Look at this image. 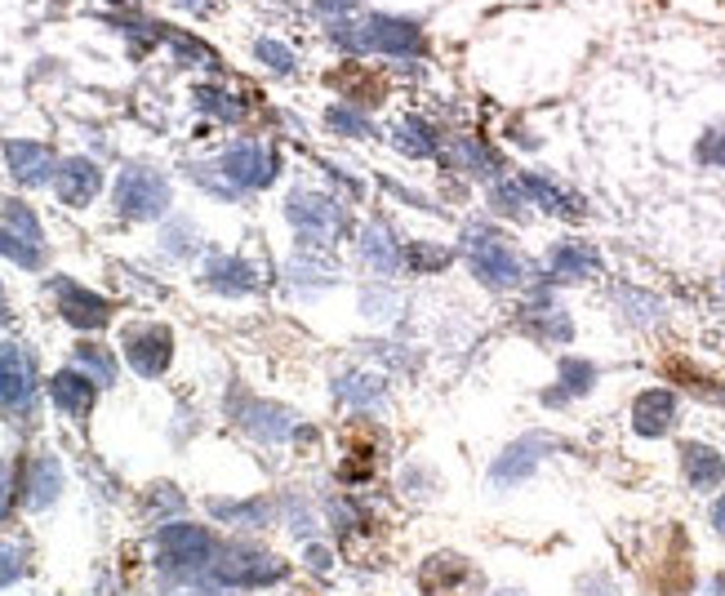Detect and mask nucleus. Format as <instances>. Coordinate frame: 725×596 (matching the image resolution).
Returning <instances> with one entry per match:
<instances>
[{
	"instance_id": "1",
	"label": "nucleus",
	"mask_w": 725,
	"mask_h": 596,
	"mask_svg": "<svg viewBox=\"0 0 725 596\" xmlns=\"http://www.w3.org/2000/svg\"><path fill=\"white\" fill-rule=\"evenodd\" d=\"M329 36H335L343 49H352V54H387V58H410L423 45L419 23L391 19V14H374L365 23H339Z\"/></svg>"
},
{
	"instance_id": "2",
	"label": "nucleus",
	"mask_w": 725,
	"mask_h": 596,
	"mask_svg": "<svg viewBox=\"0 0 725 596\" xmlns=\"http://www.w3.org/2000/svg\"><path fill=\"white\" fill-rule=\"evenodd\" d=\"M464 254H468V268L481 285L490 290H516L525 285L530 268H525V258L512 249V241L503 232H490V227H472L468 241H464Z\"/></svg>"
},
{
	"instance_id": "3",
	"label": "nucleus",
	"mask_w": 725,
	"mask_h": 596,
	"mask_svg": "<svg viewBox=\"0 0 725 596\" xmlns=\"http://www.w3.org/2000/svg\"><path fill=\"white\" fill-rule=\"evenodd\" d=\"M165 206H169V183L156 170L135 165V170H125L116 178V214H125V219H156V214H165Z\"/></svg>"
},
{
	"instance_id": "4",
	"label": "nucleus",
	"mask_w": 725,
	"mask_h": 596,
	"mask_svg": "<svg viewBox=\"0 0 725 596\" xmlns=\"http://www.w3.org/2000/svg\"><path fill=\"white\" fill-rule=\"evenodd\" d=\"M290 223L299 227L303 245H329L343 227V210L316 191H294L290 196Z\"/></svg>"
},
{
	"instance_id": "5",
	"label": "nucleus",
	"mask_w": 725,
	"mask_h": 596,
	"mask_svg": "<svg viewBox=\"0 0 725 596\" xmlns=\"http://www.w3.org/2000/svg\"><path fill=\"white\" fill-rule=\"evenodd\" d=\"M161 552L169 565H183V570H196V565H206L214 557V535L206 525H187V521H174L165 525L161 535H156Z\"/></svg>"
},
{
	"instance_id": "6",
	"label": "nucleus",
	"mask_w": 725,
	"mask_h": 596,
	"mask_svg": "<svg viewBox=\"0 0 725 596\" xmlns=\"http://www.w3.org/2000/svg\"><path fill=\"white\" fill-rule=\"evenodd\" d=\"M36 392V361L19 343H0V401L10 410H27Z\"/></svg>"
},
{
	"instance_id": "7",
	"label": "nucleus",
	"mask_w": 725,
	"mask_h": 596,
	"mask_svg": "<svg viewBox=\"0 0 725 596\" xmlns=\"http://www.w3.org/2000/svg\"><path fill=\"white\" fill-rule=\"evenodd\" d=\"M125 357L143 378H156V374H165V365L174 357V335L165 325H143L135 335H125Z\"/></svg>"
},
{
	"instance_id": "8",
	"label": "nucleus",
	"mask_w": 725,
	"mask_h": 596,
	"mask_svg": "<svg viewBox=\"0 0 725 596\" xmlns=\"http://www.w3.org/2000/svg\"><path fill=\"white\" fill-rule=\"evenodd\" d=\"M219 170H223V178L232 187H249L254 191V187H268L277 178V156L268 148H258V143H241V148H232L219 161Z\"/></svg>"
},
{
	"instance_id": "9",
	"label": "nucleus",
	"mask_w": 725,
	"mask_h": 596,
	"mask_svg": "<svg viewBox=\"0 0 725 596\" xmlns=\"http://www.w3.org/2000/svg\"><path fill=\"white\" fill-rule=\"evenodd\" d=\"M54 294H58V312L62 320H72L77 329H103L112 320V303L77 281H54Z\"/></svg>"
},
{
	"instance_id": "10",
	"label": "nucleus",
	"mask_w": 725,
	"mask_h": 596,
	"mask_svg": "<svg viewBox=\"0 0 725 596\" xmlns=\"http://www.w3.org/2000/svg\"><path fill=\"white\" fill-rule=\"evenodd\" d=\"M285 574V565L268 552H249V548H236L219 561V579L227 587H262V583H277Z\"/></svg>"
},
{
	"instance_id": "11",
	"label": "nucleus",
	"mask_w": 725,
	"mask_h": 596,
	"mask_svg": "<svg viewBox=\"0 0 725 596\" xmlns=\"http://www.w3.org/2000/svg\"><path fill=\"white\" fill-rule=\"evenodd\" d=\"M54 187H58V201H62V206L81 210V206H90L94 196H98V187H103V170H98L94 161H85V156H72V161H62V165H58Z\"/></svg>"
},
{
	"instance_id": "12",
	"label": "nucleus",
	"mask_w": 725,
	"mask_h": 596,
	"mask_svg": "<svg viewBox=\"0 0 725 596\" xmlns=\"http://www.w3.org/2000/svg\"><path fill=\"white\" fill-rule=\"evenodd\" d=\"M673 423H677V396L673 392L650 387L632 401V428L641 436H664V432H673Z\"/></svg>"
},
{
	"instance_id": "13",
	"label": "nucleus",
	"mask_w": 725,
	"mask_h": 596,
	"mask_svg": "<svg viewBox=\"0 0 725 596\" xmlns=\"http://www.w3.org/2000/svg\"><path fill=\"white\" fill-rule=\"evenodd\" d=\"M5 161H10V174H14L19 183H27V187H40V183H49V174H58L54 152H49L45 143L14 139V143H5Z\"/></svg>"
},
{
	"instance_id": "14",
	"label": "nucleus",
	"mask_w": 725,
	"mask_h": 596,
	"mask_svg": "<svg viewBox=\"0 0 725 596\" xmlns=\"http://www.w3.org/2000/svg\"><path fill=\"white\" fill-rule=\"evenodd\" d=\"M552 441H543V436H525V441H516V445H507V454H499V463L490 468V481L494 486H516V481H525L535 468H539V449H548Z\"/></svg>"
},
{
	"instance_id": "15",
	"label": "nucleus",
	"mask_w": 725,
	"mask_h": 596,
	"mask_svg": "<svg viewBox=\"0 0 725 596\" xmlns=\"http://www.w3.org/2000/svg\"><path fill=\"white\" fill-rule=\"evenodd\" d=\"M49 396L68 419H85L94 410V378L81 370H62L49 378Z\"/></svg>"
},
{
	"instance_id": "16",
	"label": "nucleus",
	"mask_w": 725,
	"mask_h": 596,
	"mask_svg": "<svg viewBox=\"0 0 725 596\" xmlns=\"http://www.w3.org/2000/svg\"><path fill=\"white\" fill-rule=\"evenodd\" d=\"M681 468H686V481L694 490H716L725 481V458L712 445H699V441L681 445Z\"/></svg>"
},
{
	"instance_id": "17",
	"label": "nucleus",
	"mask_w": 725,
	"mask_h": 596,
	"mask_svg": "<svg viewBox=\"0 0 725 596\" xmlns=\"http://www.w3.org/2000/svg\"><path fill=\"white\" fill-rule=\"evenodd\" d=\"M548 268H552V277H561V281H583V277H592L601 268V254L592 249V245H578V241H561L552 254H548Z\"/></svg>"
},
{
	"instance_id": "18",
	"label": "nucleus",
	"mask_w": 725,
	"mask_h": 596,
	"mask_svg": "<svg viewBox=\"0 0 725 596\" xmlns=\"http://www.w3.org/2000/svg\"><path fill=\"white\" fill-rule=\"evenodd\" d=\"M23 499H27V507H45V503H54L58 499V490H62V468H58V458H49V454H40V458H32L27 463V481H23Z\"/></svg>"
},
{
	"instance_id": "19",
	"label": "nucleus",
	"mask_w": 725,
	"mask_h": 596,
	"mask_svg": "<svg viewBox=\"0 0 725 596\" xmlns=\"http://www.w3.org/2000/svg\"><path fill=\"white\" fill-rule=\"evenodd\" d=\"M516 187L525 191V196H530V201L535 206H543L548 214H565V219H574L578 214V201H574V196H565L557 183H548L543 174H521L516 178Z\"/></svg>"
},
{
	"instance_id": "20",
	"label": "nucleus",
	"mask_w": 725,
	"mask_h": 596,
	"mask_svg": "<svg viewBox=\"0 0 725 596\" xmlns=\"http://www.w3.org/2000/svg\"><path fill=\"white\" fill-rule=\"evenodd\" d=\"M206 281H210V290H219V294H249L258 281H254V268L249 262H241V258H214L210 268H206Z\"/></svg>"
},
{
	"instance_id": "21",
	"label": "nucleus",
	"mask_w": 725,
	"mask_h": 596,
	"mask_svg": "<svg viewBox=\"0 0 725 596\" xmlns=\"http://www.w3.org/2000/svg\"><path fill=\"white\" fill-rule=\"evenodd\" d=\"M241 423H245L254 436H262V441H285V436H290V428H294L290 410L268 406V401H254V406L241 414Z\"/></svg>"
},
{
	"instance_id": "22",
	"label": "nucleus",
	"mask_w": 725,
	"mask_h": 596,
	"mask_svg": "<svg viewBox=\"0 0 725 596\" xmlns=\"http://www.w3.org/2000/svg\"><path fill=\"white\" fill-rule=\"evenodd\" d=\"M449 161H454L458 170L477 174V178H499V174H503V161H499L481 139H458V143L449 148Z\"/></svg>"
},
{
	"instance_id": "23",
	"label": "nucleus",
	"mask_w": 725,
	"mask_h": 596,
	"mask_svg": "<svg viewBox=\"0 0 725 596\" xmlns=\"http://www.w3.org/2000/svg\"><path fill=\"white\" fill-rule=\"evenodd\" d=\"M361 254H365V262H370V272H378V277H397V272H401V249L387 241L383 227H370V232H365Z\"/></svg>"
},
{
	"instance_id": "24",
	"label": "nucleus",
	"mask_w": 725,
	"mask_h": 596,
	"mask_svg": "<svg viewBox=\"0 0 725 596\" xmlns=\"http://www.w3.org/2000/svg\"><path fill=\"white\" fill-rule=\"evenodd\" d=\"M525 329L543 343H565L570 339V320L561 307H525Z\"/></svg>"
},
{
	"instance_id": "25",
	"label": "nucleus",
	"mask_w": 725,
	"mask_h": 596,
	"mask_svg": "<svg viewBox=\"0 0 725 596\" xmlns=\"http://www.w3.org/2000/svg\"><path fill=\"white\" fill-rule=\"evenodd\" d=\"M397 148L406 152V156H432L436 152V135H432V125L428 120H401L397 125Z\"/></svg>"
},
{
	"instance_id": "26",
	"label": "nucleus",
	"mask_w": 725,
	"mask_h": 596,
	"mask_svg": "<svg viewBox=\"0 0 725 596\" xmlns=\"http://www.w3.org/2000/svg\"><path fill=\"white\" fill-rule=\"evenodd\" d=\"M597 383V365L587 361H561V392H548V401H565V396H578Z\"/></svg>"
},
{
	"instance_id": "27",
	"label": "nucleus",
	"mask_w": 725,
	"mask_h": 596,
	"mask_svg": "<svg viewBox=\"0 0 725 596\" xmlns=\"http://www.w3.org/2000/svg\"><path fill=\"white\" fill-rule=\"evenodd\" d=\"M335 392L343 396V401H352V406H374L383 396V378H374V374H343L335 383Z\"/></svg>"
},
{
	"instance_id": "28",
	"label": "nucleus",
	"mask_w": 725,
	"mask_h": 596,
	"mask_svg": "<svg viewBox=\"0 0 725 596\" xmlns=\"http://www.w3.org/2000/svg\"><path fill=\"white\" fill-rule=\"evenodd\" d=\"M0 254L5 258H14L19 268H27V272H36L40 262H45V254H40V245H32V241H23L14 227H5L0 223Z\"/></svg>"
},
{
	"instance_id": "29",
	"label": "nucleus",
	"mask_w": 725,
	"mask_h": 596,
	"mask_svg": "<svg viewBox=\"0 0 725 596\" xmlns=\"http://www.w3.org/2000/svg\"><path fill=\"white\" fill-rule=\"evenodd\" d=\"M329 129H339V135H352V139H370V135H374L370 120H365L361 112H352V107H329Z\"/></svg>"
},
{
	"instance_id": "30",
	"label": "nucleus",
	"mask_w": 725,
	"mask_h": 596,
	"mask_svg": "<svg viewBox=\"0 0 725 596\" xmlns=\"http://www.w3.org/2000/svg\"><path fill=\"white\" fill-rule=\"evenodd\" d=\"M0 223H5V227H14V232H19L23 241H32V245H40V241H45V236H40V223H36V214H32L27 206H19V201L5 210V219H0Z\"/></svg>"
},
{
	"instance_id": "31",
	"label": "nucleus",
	"mask_w": 725,
	"mask_h": 596,
	"mask_svg": "<svg viewBox=\"0 0 725 596\" xmlns=\"http://www.w3.org/2000/svg\"><path fill=\"white\" fill-rule=\"evenodd\" d=\"M196 107H206V112H214L223 120H241V103L232 94H223V90H196Z\"/></svg>"
},
{
	"instance_id": "32",
	"label": "nucleus",
	"mask_w": 725,
	"mask_h": 596,
	"mask_svg": "<svg viewBox=\"0 0 725 596\" xmlns=\"http://www.w3.org/2000/svg\"><path fill=\"white\" fill-rule=\"evenodd\" d=\"M694 156H699V165L725 170V125H721V129H708V135L699 139V148H694Z\"/></svg>"
},
{
	"instance_id": "33",
	"label": "nucleus",
	"mask_w": 725,
	"mask_h": 596,
	"mask_svg": "<svg viewBox=\"0 0 725 596\" xmlns=\"http://www.w3.org/2000/svg\"><path fill=\"white\" fill-rule=\"evenodd\" d=\"M77 357H81V365H85V370H90V374H94L98 383H112V378H116V365H112V357H107L103 348L85 343V348H81Z\"/></svg>"
},
{
	"instance_id": "34",
	"label": "nucleus",
	"mask_w": 725,
	"mask_h": 596,
	"mask_svg": "<svg viewBox=\"0 0 725 596\" xmlns=\"http://www.w3.org/2000/svg\"><path fill=\"white\" fill-rule=\"evenodd\" d=\"M258 58L268 62L272 72H294V54L281 40H258Z\"/></svg>"
},
{
	"instance_id": "35",
	"label": "nucleus",
	"mask_w": 725,
	"mask_h": 596,
	"mask_svg": "<svg viewBox=\"0 0 725 596\" xmlns=\"http://www.w3.org/2000/svg\"><path fill=\"white\" fill-rule=\"evenodd\" d=\"M19 574H23V552L14 544H0V587L14 583Z\"/></svg>"
},
{
	"instance_id": "36",
	"label": "nucleus",
	"mask_w": 725,
	"mask_h": 596,
	"mask_svg": "<svg viewBox=\"0 0 725 596\" xmlns=\"http://www.w3.org/2000/svg\"><path fill=\"white\" fill-rule=\"evenodd\" d=\"M521 187L516 183H503V187H494V210H503V214H521Z\"/></svg>"
},
{
	"instance_id": "37",
	"label": "nucleus",
	"mask_w": 725,
	"mask_h": 596,
	"mask_svg": "<svg viewBox=\"0 0 725 596\" xmlns=\"http://www.w3.org/2000/svg\"><path fill=\"white\" fill-rule=\"evenodd\" d=\"M14 507V468L10 463H0V516Z\"/></svg>"
},
{
	"instance_id": "38",
	"label": "nucleus",
	"mask_w": 725,
	"mask_h": 596,
	"mask_svg": "<svg viewBox=\"0 0 725 596\" xmlns=\"http://www.w3.org/2000/svg\"><path fill=\"white\" fill-rule=\"evenodd\" d=\"M410 258L419 262V268H441V262H449L445 249H410Z\"/></svg>"
},
{
	"instance_id": "39",
	"label": "nucleus",
	"mask_w": 725,
	"mask_h": 596,
	"mask_svg": "<svg viewBox=\"0 0 725 596\" xmlns=\"http://www.w3.org/2000/svg\"><path fill=\"white\" fill-rule=\"evenodd\" d=\"M356 5V0H320V10L325 14H335V10H352Z\"/></svg>"
},
{
	"instance_id": "40",
	"label": "nucleus",
	"mask_w": 725,
	"mask_h": 596,
	"mask_svg": "<svg viewBox=\"0 0 725 596\" xmlns=\"http://www.w3.org/2000/svg\"><path fill=\"white\" fill-rule=\"evenodd\" d=\"M712 525H716L721 535H725V499H716V507H712Z\"/></svg>"
},
{
	"instance_id": "41",
	"label": "nucleus",
	"mask_w": 725,
	"mask_h": 596,
	"mask_svg": "<svg viewBox=\"0 0 725 596\" xmlns=\"http://www.w3.org/2000/svg\"><path fill=\"white\" fill-rule=\"evenodd\" d=\"M10 320V307H5V299H0V325H5Z\"/></svg>"
},
{
	"instance_id": "42",
	"label": "nucleus",
	"mask_w": 725,
	"mask_h": 596,
	"mask_svg": "<svg viewBox=\"0 0 725 596\" xmlns=\"http://www.w3.org/2000/svg\"><path fill=\"white\" fill-rule=\"evenodd\" d=\"M721 285H725V281H721Z\"/></svg>"
}]
</instances>
